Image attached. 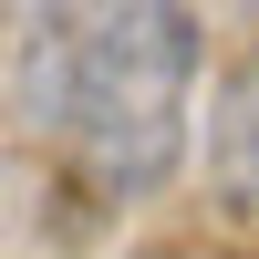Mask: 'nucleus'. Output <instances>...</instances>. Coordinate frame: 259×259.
Masks as SVG:
<instances>
[{
    "label": "nucleus",
    "instance_id": "1",
    "mask_svg": "<svg viewBox=\"0 0 259 259\" xmlns=\"http://www.w3.org/2000/svg\"><path fill=\"white\" fill-rule=\"evenodd\" d=\"M187 114H197V11L124 0V11H73V62H62L52 135L104 197H145L187 166Z\"/></svg>",
    "mask_w": 259,
    "mask_h": 259
},
{
    "label": "nucleus",
    "instance_id": "2",
    "mask_svg": "<svg viewBox=\"0 0 259 259\" xmlns=\"http://www.w3.org/2000/svg\"><path fill=\"white\" fill-rule=\"evenodd\" d=\"M207 177L239 218H259V52L228 62L218 104H207Z\"/></svg>",
    "mask_w": 259,
    "mask_h": 259
}]
</instances>
